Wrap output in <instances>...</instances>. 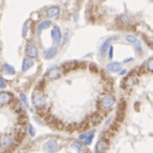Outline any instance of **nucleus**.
<instances>
[{"label":"nucleus","instance_id":"bb28decb","mask_svg":"<svg viewBox=\"0 0 153 153\" xmlns=\"http://www.w3.org/2000/svg\"><path fill=\"white\" fill-rule=\"evenodd\" d=\"M90 69H91L92 72H95V71H97V66H95L94 64H91V65H90Z\"/></svg>","mask_w":153,"mask_h":153},{"label":"nucleus","instance_id":"9b49d317","mask_svg":"<svg viewBox=\"0 0 153 153\" xmlns=\"http://www.w3.org/2000/svg\"><path fill=\"white\" fill-rule=\"evenodd\" d=\"M59 13H60L59 8L53 7V8H51L48 11H47V16H48L49 18H57L59 16Z\"/></svg>","mask_w":153,"mask_h":153},{"label":"nucleus","instance_id":"f257e3e1","mask_svg":"<svg viewBox=\"0 0 153 153\" xmlns=\"http://www.w3.org/2000/svg\"><path fill=\"white\" fill-rule=\"evenodd\" d=\"M32 102L36 107L42 108L46 105V97H44V94L42 92L36 91V92H34L32 95Z\"/></svg>","mask_w":153,"mask_h":153},{"label":"nucleus","instance_id":"a878e982","mask_svg":"<svg viewBox=\"0 0 153 153\" xmlns=\"http://www.w3.org/2000/svg\"><path fill=\"white\" fill-rule=\"evenodd\" d=\"M29 133H30L31 136H34V128H33L32 125H29Z\"/></svg>","mask_w":153,"mask_h":153},{"label":"nucleus","instance_id":"39448f33","mask_svg":"<svg viewBox=\"0 0 153 153\" xmlns=\"http://www.w3.org/2000/svg\"><path fill=\"white\" fill-rule=\"evenodd\" d=\"M108 149V143L105 139H101L97 141L95 146V152L97 153H105Z\"/></svg>","mask_w":153,"mask_h":153},{"label":"nucleus","instance_id":"cd10ccee","mask_svg":"<svg viewBox=\"0 0 153 153\" xmlns=\"http://www.w3.org/2000/svg\"><path fill=\"white\" fill-rule=\"evenodd\" d=\"M112 51H114V48H112V46H110V47H109V55H108V56H109V58H111V57H112Z\"/></svg>","mask_w":153,"mask_h":153},{"label":"nucleus","instance_id":"a211bd4d","mask_svg":"<svg viewBox=\"0 0 153 153\" xmlns=\"http://www.w3.org/2000/svg\"><path fill=\"white\" fill-rule=\"evenodd\" d=\"M75 65H76V63H75V62H68V63L63 64L62 69H63L64 72H69V71H71V70H74Z\"/></svg>","mask_w":153,"mask_h":153},{"label":"nucleus","instance_id":"b1692460","mask_svg":"<svg viewBox=\"0 0 153 153\" xmlns=\"http://www.w3.org/2000/svg\"><path fill=\"white\" fill-rule=\"evenodd\" d=\"M7 87V84H5V82L3 80L2 78H0V88L1 89H3V88H5Z\"/></svg>","mask_w":153,"mask_h":153},{"label":"nucleus","instance_id":"9d476101","mask_svg":"<svg viewBox=\"0 0 153 153\" xmlns=\"http://www.w3.org/2000/svg\"><path fill=\"white\" fill-rule=\"evenodd\" d=\"M60 75H61V71L59 69H57V68H55V69H51V71L48 72L47 76L51 79H57L60 77Z\"/></svg>","mask_w":153,"mask_h":153},{"label":"nucleus","instance_id":"0eeeda50","mask_svg":"<svg viewBox=\"0 0 153 153\" xmlns=\"http://www.w3.org/2000/svg\"><path fill=\"white\" fill-rule=\"evenodd\" d=\"M51 36H53V40H54L55 43H60L62 40V34H61V31L58 27H54V29L51 30Z\"/></svg>","mask_w":153,"mask_h":153},{"label":"nucleus","instance_id":"f3484780","mask_svg":"<svg viewBox=\"0 0 153 153\" xmlns=\"http://www.w3.org/2000/svg\"><path fill=\"white\" fill-rule=\"evenodd\" d=\"M24 136H25V130L24 128H17V130L15 131V137H16V140H19L21 141L22 139L24 138Z\"/></svg>","mask_w":153,"mask_h":153},{"label":"nucleus","instance_id":"412c9836","mask_svg":"<svg viewBox=\"0 0 153 153\" xmlns=\"http://www.w3.org/2000/svg\"><path fill=\"white\" fill-rule=\"evenodd\" d=\"M72 147H73V148H75V149H77V150H78L79 152L82 151V146L79 145L78 143H74L73 145H72Z\"/></svg>","mask_w":153,"mask_h":153},{"label":"nucleus","instance_id":"4be33fe9","mask_svg":"<svg viewBox=\"0 0 153 153\" xmlns=\"http://www.w3.org/2000/svg\"><path fill=\"white\" fill-rule=\"evenodd\" d=\"M77 128V125L76 124H72V125H69L68 128H66V131H74Z\"/></svg>","mask_w":153,"mask_h":153},{"label":"nucleus","instance_id":"1a4fd4ad","mask_svg":"<svg viewBox=\"0 0 153 153\" xmlns=\"http://www.w3.org/2000/svg\"><path fill=\"white\" fill-rule=\"evenodd\" d=\"M12 95L8 92H1L0 93V105H7L11 102Z\"/></svg>","mask_w":153,"mask_h":153},{"label":"nucleus","instance_id":"f8f14e48","mask_svg":"<svg viewBox=\"0 0 153 153\" xmlns=\"http://www.w3.org/2000/svg\"><path fill=\"white\" fill-rule=\"evenodd\" d=\"M51 23L49 21H44L42 22L40 25L38 26V30H36V33H38V36H40L42 32V30H44V29H47L48 27H51Z\"/></svg>","mask_w":153,"mask_h":153},{"label":"nucleus","instance_id":"ddd939ff","mask_svg":"<svg viewBox=\"0 0 153 153\" xmlns=\"http://www.w3.org/2000/svg\"><path fill=\"white\" fill-rule=\"evenodd\" d=\"M56 55V48L55 47H51V48H47L44 51V58L45 59H51L54 58V56Z\"/></svg>","mask_w":153,"mask_h":153},{"label":"nucleus","instance_id":"6e6552de","mask_svg":"<svg viewBox=\"0 0 153 153\" xmlns=\"http://www.w3.org/2000/svg\"><path fill=\"white\" fill-rule=\"evenodd\" d=\"M26 54L27 56L30 57V58H34L39 55V51L36 48V46L34 45H29L27 46V48H26Z\"/></svg>","mask_w":153,"mask_h":153},{"label":"nucleus","instance_id":"f03ea898","mask_svg":"<svg viewBox=\"0 0 153 153\" xmlns=\"http://www.w3.org/2000/svg\"><path fill=\"white\" fill-rule=\"evenodd\" d=\"M115 102H116V99H115V97H114V95H111V94L106 95V97H105L104 99H103V101H102L103 109H105V110L110 109V108L114 106Z\"/></svg>","mask_w":153,"mask_h":153},{"label":"nucleus","instance_id":"dca6fc26","mask_svg":"<svg viewBox=\"0 0 153 153\" xmlns=\"http://www.w3.org/2000/svg\"><path fill=\"white\" fill-rule=\"evenodd\" d=\"M32 65H33V61H32V60H31V59L26 58L25 60L23 61V71H27V70L30 69Z\"/></svg>","mask_w":153,"mask_h":153},{"label":"nucleus","instance_id":"7ed1b4c3","mask_svg":"<svg viewBox=\"0 0 153 153\" xmlns=\"http://www.w3.org/2000/svg\"><path fill=\"white\" fill-rule=\"evenodd\" d=\"M126 41L130 42L131 44H133V46L135 47V49L138 51V53H141L143 51V46H141L140 42L137 38H135L134 36H126Z\"/></svg>","mask_w":153,"mask_h":153},{"label":"nucleus","instance_id":"c756f323","mask_svg":"<svg viewBox=\"0 0 153 153\" xmlns=\"http://www.w3.org/2000/svg\"><path fill=\"white\" fill-rule=\"evenodd\" d=\"M3 153H12V151H11V150H5V151H3Z\"/></svg>","mask_w":153,"mask_h":153},{"label":"nucleus","instance_id":"6ab92c4d","mask_svg":"<svg viewBox=\"0 0 153 153\" xmlns=\"http://www.w3.org/2000/svg\"><path fill=\"white\" fill-rule=\"evenodd\" d=\"M94 136V133L93 132H90L89 134H86V137H85V145H90L92 141V138Z\"/></svg>","mask_w":153,"mask_h":153},{"label":"nucleus","instance_id":"5701e85b","mask_svg":"<svg viewBox=\"0 0 153 153\" xmlns=\"http://www.w3.org/2000/svg\"><path fill=\"white\" fill-rule=\"evenodd\" d=\"M152 64H153L152 59H150V60H149V64H147V68H148L149 71H150V72H152V71H153V66H152Z\"/></svg>","mask_w":153,"mask_h":153},{"label":"nucleus","instance_id":"2eb2a0df","mask_svg":"<svg viewBox=\"0 0 153 153\" xmlns=\"http://www.w3.org/2000/svg\"><path fill=\"white\" fill-rule=\"evenodd\" d=\"M2 72L3 73H5V74H8V75L15 74V70H14V68L11 66V65H9V64H3L2 65Z\"/></svg>","mask_w":153,"mask_h":153},{"label":"nucleus","instance_id":"20e7f679","mask_svg":"<svg viewBox=\"0 0 153 153\" xmlns=\"http://www.w3.org/2000/svg\"><path fill=\"white\" fill-rule=\"evenodd\" d=\"M59 149H60V147H59L57 140H49L44 145V150L47 152H56Z\"/></svg>","mask_w":153,"mask_h":153},{"label":"nucleus","instance_id":"423d86ee","mask_svg":"<svg viewBox=\"0 0 153 153\" xmlns=\"http://www.w3.org/2000/svg\"><path fill=\"white\" fill-rule=\"evenodd\" d=\"M14 143V138L11 137L9 135H4L2 137H0V146L4 147V148H9Z\"/></svg>","mask_w":153,"mask_h":153},{"label":"nucleus","instance_id":"aec40b11","mask_svg":"<svg viewBox=\"0 0 153 153\" xmlns=\"http://www.w3.org/2000/svg\"><path fill=\"white\" fill-rule=\"evenodd\" d=\"M110 41H111V39H108L107 41H106L104 44H103V46H102V47H101V51H102V54H104L105 51H106V48H107L108 46H109Z\"/></svg>","mask_w":153,"mask_h":153},{"label":"nucleus","instance_id":"4468645a","mask_svg":"<svg viewBox=\"0 0 153 153\" xmlns=\"http://www.w3.org/2000/svg\"><path fill=\"white\" fill-rule=\"evenodd\" d=\"M107 70L110 72H118L119 70H121V64L118 62H111L107 65Z\"/></svg>","mask_w":153,"mask_h":153},{"label":"nucleus","instance_id":"c85d7f7f","mask_svg":"<svg viewBox=\"0 0 153 153\" xmlns=\"http://www.w3.org/2000/svg\"><path fill=\"white\" fill-rule=\"evenodd\" d=\"M125 73H126V71H125V70H123V71H120V75H124Z\"/></svg>","mask_w":153,"mask_h":153},{"label":"nucleus","instance_id":"393cba45","mask_svg":"<svg viewBox=\"0 0 153 153\" xmlns=\"http://www.w3.org/2000/svg\"><path fill=\"white\" fill-rule=\"evenodd\" d=\"M21 99H22V101H23L24 103H25L27 106H28V102H27V99H26V95L25 94H21Z\"/></svg>","mask_w":153,"mask_h":153}]
</instances>
